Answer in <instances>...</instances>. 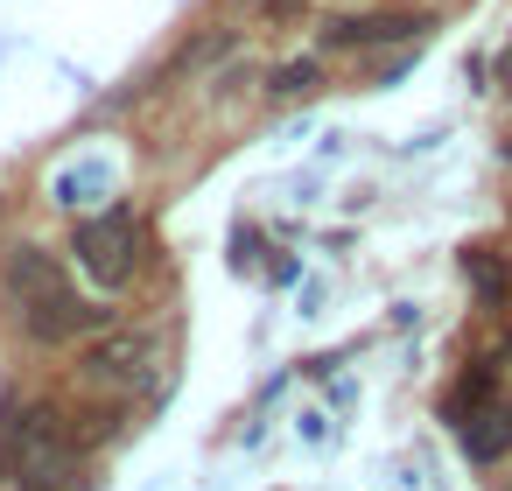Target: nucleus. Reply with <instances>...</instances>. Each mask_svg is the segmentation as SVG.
<instances>
[{"instance_id": "nucleus-6", "label": "nucleus", "mask_w": 512, "mask_h": 491, "mask_svg": "<svg viewBox=\"0 0 512 491\" xmlns=\"http://www.w3.org/2000/svg\"><path fill=\"white\" fill-rule=\"evenodd\" d=\"M463 281H470L491 309H505V302H512V274H505V260H498L491 246H470V253H463Z\"/></svg>"}, {"instance_id": "nucleus-2", "label": "nucleus", "mask_w": 512, "mask_h": 491, "mask_svg": "<svg viewBox=\"0 0 512 491\" xmlns=\"http://www.w3.org/2000/svg\"><path fill=\"white\" fill-rule=\"evenodd\" d=\"M449 414H456V435H463V449L477 463H498L512 449V393H498V372L491 365H470L463 372Z\"/></svg>"}, {"instance_id": "nucleus-3", "label": "nucleus", "mask_w": 512, "mask_h": 491, "mask_svg": "<svg viewBox=\"0 0 512 491\" xmlns=\"http://www.w3.org/2000/svg\"><path fill=\"white\" fill-rule=\"evenodd\" d=\"M78 267L99 281V288H127L134 267H141V225L127 211H106V218H85L78 225Z\"/></svg>"}, {"instance_id": "nucleus-8", "label": "nucleus", "mask_w": 512, "mask_h": 491, "mask_svg": "<svg viewBox=\"0 0 512 491\" xmlns=\"http://www.w3.org/2000/svg\"><path fill=\"white\" fill-rule=\"evenodd\" d=\"M253 8H260V15H295L302 0H253Z\"/></svg>"}, {"instance_id": "nucleus-10", "label": "nucleus", "mask_w": 512, "mask_h": 491, "mask_svg": "<svg viewBox=\"0 0 512 491\" xmlns=\"http://www.w3.org/2000/svg\"><path fill=\"white\" fill-rule=\"evenodd\" d=\"M505 155H512V148H505Z\"/></svg>"}, {"instance_id": "nucleus-7", "label": "nucleus", "mask_w": 512, "mask_h": 491, "mask_svg": "<svg viewBox=\"0 0 512 491\" xmlns=\"http://www.w3.org/2000/svg\"><path fill=\"white\" fill-rule=\"evenodd\" d=\"M274 92H316V64H288V71L274 78Z\"/></svg>"}, {"instance_id": "nucleus-1", "label": "nucleus", "mask_w": 512, "mask_h": 491, "mask_svg": "<svg viewBox=\"0 0 512 491\" xmlns=\"http://www.w3.org/2000/svg\"><path fill=\"white\" fill-rule=\"evenodd\" d=\"M0 295L15 302V316L36 344H71V337H92L106 323V309H92L43 246H8V260H0Z\"/></svg>"}, {"instance_id": "nucleus-9", "label": "nucleus", "mask_w": 512, "mask_h": 491, "mask_svg": "<svg viewBox=\"0 0 512 491\" xmlns=\"http://www.w3.org/2000/svg\"><path fill=\"white\" fill-rule=\"evenodd\" d=\"M498 85L512 92V43H505V57H498Z\"/></svg>"}, {"instance_id": "nucleus-4", "label": "nucleus", "mask_w": 512, "mask_h": 491, "mask_svg": "<svg viewBox=\"0 0 512 491\" xmlns=\"http://www.w3.org/2000/svg\"><path fill=\"white\" fill-rule=\"evenodd\" d=\"M155 358H162L155 337H113V344H99V351L85 358V372H92L99 386L141 393V386H155Z\"/></svg>"}, {"instance_id": "nucleus-5", "label": "nucleus", "mask_w": 512, "mask_h": 491, "mask_svg": "<svg viewBox=\"0 0 512 491\" xmlns=\"http://www.w3.org/2000/svg\"><path fill=\"white\" fill-rule=\"evenodd\" d=\"M428 22L421 15H337L330 29H323V43L330 50H379V43H407V36H421Z\"/></svg>"}]
</instances>
